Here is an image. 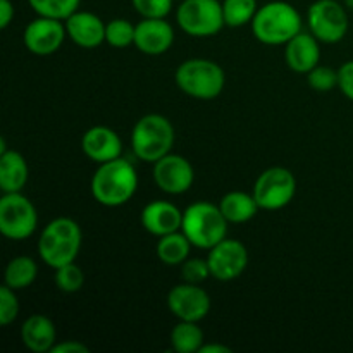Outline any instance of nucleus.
I'll list each match as a JSON object with an SVG mask.
<instances>
[{"mask_svg":"<svg viewBox=\"0 0 353 353\" xmlns=\"http://www.w3.org/2000/svg\"><path fill=\"white\" fill-rule=\"evenodd\" d=\"M137 190V169L123 157L99 164V169L93 172L92 183H90V192L93 199L100 205L110 207V209L130 202Z\"/></svg>","mask_w":353,"mask_h":353,"instance_id":"1","label":"nucleus"},{"mask_svg":"<svg viewBox=\"0 0 353 353\" xmlns=\"http://www.w3.org/2000/svg\"><path fill=\"white\" fill-rule=\"evenodd\" d=\"M250 24L254 37L264 45H286L303 31L302 16L285 0H272L259 7Z\"/></svg>","mask_w":353,"mask_h":353,"instance_id":"2","label":"nucleus"},{"mask_svg":"<svg viewBox=\"0 0 353 353\" xmlns=\"http://www.w3.org/2000/svg\"><path fill=\"white\" fill-rule=\"evenodd\" d=\"M83 233L79 224L71 217H55L41 231L38 254L52 269L74 262L81 250Z\"/></svg>","mask_w":353,"mask_h":353,"instance_id":"3","label":"nucleus"},{"mask_svg":"<svg viewBox=\"0 0 353 353\" xmlns=\"http://www.w3.org/2000/svg\"><path fill=\"white\" fill-rule=\"evenodd\" d=\"M228 219L219 205L212 202L192 203L183 210L181 231L188 236L192 245L200 250H210L223 241L228 234Z\"/></svg>","mask_w":353,"mask_h":353,"instance_id":"4","label":"nucleus"},{"mask_svg":"<svg viewBox=\"0 0 353 353\" xmlns=\"http://www.w3.org/2000/svg\"><path fill=\"white\" fill-rule=\"evenodd\" d=\"M176 85L185 95L196 100H214L226 85L224 69L210 59H188L176 69Z\"/></svg>","mask_w":353,"mask_h":353,"instance_id":"5","label":"nucleus"},{"mask_svg":"<svg viewBox=\"0 0 353 353\" xmlns=\"http://www.w3.org/2000/svg\"><path fill=\"white\" fill-rule=\"evenodd\" d=\"M174 145V126L162 114H147L137 121L131 131V148L141 162L154 164L171 154Z\"/></svg>","mask_w":353,"mask_h":353,"instance_id":"6","label":"nucleus"},{"mask_svg":"<svg viewBox=\"0 0 353 353\" xmlns=\"http://www.w3.org/2000/svg\"><path fill=\"white\" fill-rule=\"evenodd\" d=\"M176 19L186 34L196 38L214 37L226 26L219 0H181Z\"/></svg>","mask_w":353,"mask_h":353,"instance_id":"7","label":"nucleus"},{"mask_svg":"<svg viewBox=\"0 0 353 353\" xmlns=\"http://www.w3.org/2000/svg\"><path fill=\"white\" fill-rule=\"evenodd\" d=\"M38 214L23 192L3 193L0 199V233L7 240H26L37 231Z\"/></svg>","mask_w":353,"mask_h":353,"instance_id":"8","label":"nucleus"},{"mask_svg":"<svg viewBox=\"0 0 353 353\" xmlns=\"http://www.w3.org/2000/svg\"><path fill=\"white\" fill-rule=\"evenodd\" d=\"M254 196L262 210H281L296 193V179L290 169L276 165L265 169L255 179Z\"/></svg>","mask_w":353,"mask_h":353,"instance_id":"9","label":"nucleus"},{"mask_svg":"<svg viewBox=\"0 0 353 353\" xmlns=\"http://www.w3.org/2000/svg\"><path fill=\"white\" fill-rule=\"evenodd\" d=\"M307 24L323 43H338L348 33V14L338 0H316L307 10Z\"/></svg>","mask_w":353,"mask_h":353,"instance_id":"10","label":"nucleus"},{"mask_svg":"<svg viewBox=\"0 0 353 353\" xmlns=\"http://www.w3.org/2000/svg\"><path fill=\"white\" fill-rule=\"evenodd\" d=\"M169 310L178 321L200 323L210 312V296L205 290L195 283L176 285L168 293Z\"/></svg>","mask_w":353,"mask_h":353,"instance_id":"11","label":"nucleus"},{"mask_svg":"<svg viewBox=\"0 0 353 353\" xmlns=\"http://www.w3.org/2000/svg\"><path fill=\"white\" fill-rule=\"evenodd\" d=\"M210 274L217 281H233L240 278L248 265V250L240 240L224 238L214 245L207 255Z\"/></svg>","mask_w":353,"mask_h":353,"instance_id":"12","label":"nucleus"},{"mask_svg":"<svg viewBox=\"0 0 353 353\" xmlns=\"http://www.w3.org/2000/svg\"><path fill=\"white\" fill-rule=\"evenodd\" d=\"M68 37L65 23L54 17L38 16L24 28V47L38 57H47L55 54Z\"/></svg>","mask_w":353,"mask_h":353,"instance_id":"13","label":"nucleus"},{"mask_svg":"<svg viewBox=\"0 0 353 353\" xmlns=\"http://www.w3.org/2000/svg\"><path fill=\"white\" fill-rule=\"evenodd\" d=\"M154 181L168 195H183L195 181V169L183 155L168 154L154 162Z\"/></svg>","mask_w":353,"mask_h":353,"instance_id":"14","label":"nucleus"},{"mask_svg":"<svg viewBox=\"0 0 353 353\" xmlns=\"http://www.w3.org/2000/svg\"><path fill=\"white\" fill-rule=\"evenodd\" d=\"M174 43V30L165 17H143L137 24L134 47L145 55H162Z\"/></svg>","mask_w":353,"mask_h":353,"instance_id":"15","label":"nucleus"},{"mask_svg":"<svg viewBox=\"0 0 353 353\" xmlns=\"http://www.w3.org/2000/svg\"><path fill=\"white\" fill-rule=\"evenodd\" d=\"M81 150L95 164L119 159L123 154V141L119 134L107 126H93L83 134Z\"/></svg>","mask_w":353,"mask_h":353,"instance_id":"16","label":"nucleus"},{"mask_svg":"<svg viewBox=\"0 0 353 353\" xmlns=\"http://www.w3.org/2000/svg\"><path fill=\"white\" fill-rule=\"evenodd\" d=\"M183 210L165 200H154L141 210V226L154 236L161 238L181 230Z\"/></svg>","mask_w":353,"mask_h":353,"instance_id":"17","label":"nucleus"},{"mask_svg":"<svg viewBox=\"0 0 353 353\" xmlns=\"http://www.w3.org/2000/svg\"><path fill=\"white\" fill-rule=\"evenodd\" d=\"M65 23L68 37L81 48H97L105 41V26L97 14L88 10H76Z\"/></svg>","mask_w":353,"mask_h":353,"instance_id":"18","label":"nucleus"},{"mask_svg":"<svg viewBox=\"0 0 353 353\" xmlns=\"http://www.w3.org/2000/svg\"><path fill=\"white\" fill-rule=\"evenodd\" d=\"M321 41L310 31H300L285 45V61L292 71L307 74L321 61Z\"/></svg>","mask_w":353,"mask_h":353,"instance_id":"19","label":"nucleus"},{"mask_svg":"<svg viewBox=\"0 0 353 353\" xmlns=\"http://www.w3.org/2000/svg\"><path fill=\"white\" fill-rule=\"evenodd\" d=\"M21 341L33 353H47L57 343V331L52 319L41 314H33L21 326Z\"/></svg>","mask_w":353,"mask_h":353,"instance_id":"20","label":"nucleus"},{"mask_svg":"<svg viewBox=\"0 0 353 353\" xmlns=\"http://www.w3.org/2000/svg\"><path fill=\"white\" fill-rule=\"evenodd\" d=\"M28 178L30 168L19 152L6 150L0 154V188L3 193L23 192Z\"/></svg>","mask_w":353,"mask_h":353,"instance_id":"21","label":"nucleus"},{"mask_svg":"<svg viewBox=\"0 0 353 353\" xmlns=\"http://www.w3.org/2000/svg\"><path fill=\"white\" fill-rule=\"evenodd\" d=\"M224 217L231 224H243L248 223L259 212V203L255 200L254 193L247 192H230L221 199L219 203Z\"/></svg>","mask_w":353,"mask_h":353,"instance_id":"22","label":"nucleus"},{"mask_svg":"<svg viewBox=\"0 0 353 353\" xmlns=\"http://www.w3.org/2000/svg\"><path fill=\"white\" fill-rule=\"evenodd\" d=\"M192 241L181 230L161 236L157 241V257L165 265H179L190 257Z\"/></svg>","mask_w":353,"mask_h":353,"instance_id":"23","label":"nucleus"},{"mask_svg":"<svg viewBox=\"0 0 353 353\" xmlns=\"http://www.w3.org/2000/svg\"><path fill=\"white\" fill-rule=\"evenodd\" d=\"M38 276V265L28 255H19V257H14L12 261L7 264L6 272H3V285H7L9 288L19 290L28 288L34 283Z\"/></svg>","mask_w":353,"mask_h":353,"instance_id":"24","label":"nucleus"},{"mask_svg":"<svg viewBox=\"0 0 353 353\" xmlns=\"http://www.w3.org/2000/svg\"><path fill=\"white\" fill-rule=\"evenodd\" d=\"M205 343L202 327L199 323L179 321L171 331V347L178 353H199Z\"/></svg>","mask_w":353,"mask_h":353,"instance_id":"25","label":"nucleus"},{"mask_svg":"<svg viewBox=\"0 0 353 353\" xmlns=\"http://www.w3.org/2000/svg\"><path fill=\"white\" fill-rule=\"evenodd\" d=\"M257 10V0H223L224 23L230 28H241L252 23Z\"/></svg>","mask_w":353,"mask_h":353,"instance_id":"26","label":"nucleus"},{"mask_svg":"<svg viewBox=\"0 0 353 353\" xmlns=\"http://www.w3.org/2000/svg\"><path fill=\"white\" fill-rule=\"evenodd\" d=\"M28 3L37 12V16L65 21L76 10H79L81 0H28Z\"/></svg>","mask_w":353,"mask_h":353,"instance_id":"27","label":"nucleus"},{"mask_svg":"<svg viewBox=\"0 0 353 353\" xmlns=\"http://www.w3.org/2000/svg\"><path fill=\"white\" fill-rule=\"evenodd\" d=\"M134 31H137V24L117 17L107 23L105 41L114 48H126L134 45Z\"/></svg>","mask_w":353,"mask_h":353,"instance_id":"28","label":"nucleus"},{"mask_svg":"<svg viewBox=\"0 0 353 353\" xmlns=\"http://www.w3.org/2000/svg\"><path fill=\"white\" fill-rule=\"evenodd\" d=\"M55 285L64 293H76L85 285V272L74 262L55 269Z\"/></svg>","mask_w":353,"mask_h":353,"instance_id":"29","label":"nucleus"},{"mask_svg":"<svg viewBox=\"0 0 353 353\" xmlns=\"http://www.w3.org/2000/svg\"><path fill=\"white\" fill-rule=\"evenodd\" d=\"M307 81L314 92H331L338 86V71L327 65H316L312 71L307 72Z\"/></svg>","mask_w":353,"mask_h":353,"instance_id":"30","label":"nucleus"},{"mask_svg":"<svg viewBox=\"0 0 353 353\" xmlns=\"http://www.w3.org/2000/svg\"><path fill=\"white\" fill-rule=\"evenodd\" d=\"M19 316V300L16 296V290L3 285L0 288V324L9 326Z\"/></svg>","mask_w":353,"mask_h":353,"instance_id":"31","label":"nucleus"},{"mask_svg":"<svg viewBox=\"0 0 353 353\" xmlns=\"http://www.w3.org/2000/svg\"><path fill=\"white\" fill-rule=\"evenodd\" d=\"M181 276L186 283H195V285H202L207 278H210V268L207 259H192L188 257L181 264Z\"/></svg>","mask_w":353,"mask_h":353,"instance_id":"32","label":"nucleus"},{"mask_svg":"<svg viewBox=\"0 0 353 353\" xmlns=\"http://www.w3.org/2000/svg\"><path fill=\"white\" fill-rule=\"evenodd\" d=\"M141 17H165L172 10L174 0H131Z\"/></svg>","mask_w":353,"mask_h":353,"instance_id":"33","label":"nucleus"},{"mask_svg":"<svg viewBox=\"0 0 353 353\" xmlns=\"http://www.w3.org/2000/svg\"><path fill=\"white\" fill-rule=\"evenodd\" d=\"M338 88L353 102V61L345 62L338 69Z\"/></svg>","mask_w":353,"mask_h":353,"instance_id":"34","label":"nucleus"},{"mask_svg":"<svg viewBox=\"0 0 353 353\" xmlns=\"http://www.w3.org/2000/svg\"><path fill=\"white\" fill-rule=\"evenodd\" d=\"M50 353H90V348L78 340L59 341Z\"/></svg>","mask_w":353,"mask_h":353,"instance_id":"35","label":"nucleus"},{"mask_svg":"<svg viewBox=\"0 0 353 353\" xmlns=\"http://www.w3.org/2000/svg\"><path fill=\"white\" fill-rule=\"evenodd\" d=\"M14 14H16L14 3L10 2V0H0V28H2V30H6V28L12 23Z\"/></svg>","mask_w":353,"mask_h":353,"instance_id":"36","label":"nucleus"},{"mask_svg":"<svg viewBox=\"0 0 353 353\" xmlns=\"http://www.w3.org/2000/svg\"><path fill=\"white\" fill-rule=\"evenodd\" d=\"M230 347L223 343H203V347L200 348L199 353H231Z\"/></svg>","mask_w":353,"mask_h":353,"instance_id":"37","label":"nucleus"},{"mask_svg":"<svg viewBox=\"0 0 353 353\" xmlns=\"http://www.w3.org/2000/svg\"><path fill=\"white\" fill-rule=\"evenodd\" d=\"M345 6H347L348 9H353V0H345Z\"/></svg>","mask_w":353,"mask_h":353,"instance_id":"38","label":"nucleus"}]
</instances>
